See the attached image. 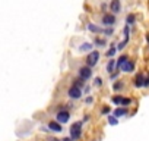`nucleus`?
Returning <instances> with one entry per match:
<instances>
[{
  "label": "nucleus",
  "mask_w": 149,
  "mask_h": 141,
  "mask_svg": "<svg viewBox=\"0 0 149 141\" xmlns=\"http://www.w3.org/2000/svg\"><path fill=\"white\" fill-rule=\"evenodd\" d=\"M81 134H82V122H74L70 126V138L78 140V138H81Z\"/></svg>",
  "instance_id": "f257e3e1"
},
{
  "label": "nucleus",
  "mask_w": 149,
  "mask_h": 141,
  "mask_svg": "<svg viewBox=\"0 0 149 141\" xmlns=\"http://www.w3.org/2000/svg\"><path fill=\"white\" fill-rule=\"evenodd\" d=\"M98 59H100V53H98L97 50L91 51V53H89V56L86 57V63H88V66H89V68L95 66V65L98 63Z\"/></svg>",
  "instance_id": "f03ea898"
},
{
  "label": "nucleus",
  "mask_w": 149,
  "mask_h": 141,
  "mask_svg": "<svg viewBox=\"0 0 149 141\" xmlns=\"http://www.w3.org/2000/svg\"><path fill=\"white\" fill-rule=\"evenodd\" d=\"M79 75H81L82 80H89L92 77V70H91L89 66H84V68L79 69Z\"/></svg>",
  "instance_id": "7ed1b4c3"
},
{
  "label": "nucleus",
  "mask_w": 149,
  "mask_h": 141,
  "mask_svg": "<svg viewBox=\"0 0 149 141\" xmlns=\"http://www.w3.org/2000/svg\"><path fill=\"white\" fill-rule=\"evenodd\" d=\"M81 94H82V90L79 87H76V85H73V87L69 88V97L70 99H79Z\"/></svg>",
  "instance_id": "20e7f679"
},
{
  "label": "nucleus",
  "mask_w": 149,
  "mask_h": 141,
  "mask_svg": "<svg viewBox=\"0 0 149 141\" xmlns=\"http://www.w3.org/2000/svg\"><path fill=\"white\" fill-rule=\"evenodd\" d=\"M69 112L67 110H60L58 113H57V122L58 123H66L67 121H69Z\"/></svg>",
  "instance_id": "39448f33"
},
{
  "label": "nucleus",
  "mask_w": 149,
  "mask_h": 141,
  "mask_svg": "<svg viewBox=\"0 0 149 141\" xmlns=\"http://www.w3.org/2000/svg\"><path fill=\"white\" fill-rule=\"evenodd\" d=\"M114 22H116V18H114V15H104V18H102V24H104V25H107V27H111Z\"/></svg>",
  "instance_id": "423d86ee"
},
{
  "label": "nucleus",
  "mask_w": 149,
  "mask_h": 141,
  "mask_svg": "<svg viewBox=\"0 0 149 141\" xmlns=\"http://www.w3.org/2000/svg\"><path fill=\"white\" fill-rule=\"evenodd\" d=\"M111 11L114 13H118L121 11V5H120V0H113V3H111Z\"/></svg>",
  "instance_id": "0eeeda50"
},
{
  "label": "nucleus",
  "mask_w": 149,
  "mask_h": 141,
  "mask_svg": "<svg viewBox=\"0 0 149 141\" xmlns=\"http://www.w3.org/2000/svg\"><path fill=\"white\" fill-rule=\"evenodd\" d=\"M48 128H50L51 131H54V132H61V129H63L58 122H50V123H48Z\"/></svg>",
  "instance_id": "6e6552de"
},
{
  "label": "nucleus",
  "mask_w": 149,
  "mask_h": 141,
  "mask_svg": "<svg viewBox=\"0 0 149 141\" xmlns=\"http://www.w3.org/2000/svg\"><path fill=\"white\" fill-rule=\"evenodd\" d=\"M121 69L124 70V72H132V70L134 69V63H133L132 60H127V62H126V65H124Z\"/></svg>",
  "instance_id": "1a4fd4ad"
},
{
  "label": "nucleus",
  "mask_w": 149,
  "mask_h": 141,
  "mask_svg": "<svg viewBox=\"0 0 149 141\" xmlns=\"http://www.w3.org/2000/svg\"><path fill=\"white\" fill-rule=\"evenodd\" d=\"M136 87H145V78H143V75L142 74H139L137 77H136V84H134Z\"/></svg>",
  "instance_id": "9d476101"
},
{
  "label": "nucleus",
  "mask_w": 149,
  "mask_h": 141,
  "mask_svg": "<svg viewBox=\"0 0 149 141\" xmlns=\"http://www.w3.org/2000/svg\"><path fill=\"white\" fill-rule=\"evenodd\" d=\"M126 113H127V109H126V107H118V109L114 110V116H116V118H120V116H123V115H126Z\"/></svg>",
  "instance_id": "9b49d317"
},
{
  "label": "nucleus",
  "mask_w": 149,
  "mask_h": 141,
  "mask_svg": "<svg viewBox=\"0 0 149 141\" xmlns=\"http://www.w3.org/2000/svg\"><path fill=\"white\" fill-rule=\"evenodd\" d=\"M129 59L126 57V56H121V57H118V60H117V69L118 68H123L124 65H126V62H127Z\"/></svg>",
  "instance_id": "f8f14e48"
},
{
  "label": "nucleus",
  "mask_w": 149,
  "mask_h": 141,
  "mask_svg": "<svg viewBox=\"0 0 149 141\" xmlns=\"http://www.w3.org/2000/svg\"><path fill=\"white\" fill-rule=\"evenodd\" d=\"M117 66V63H116V60L114 59H111L110 62H108V65H107V70H108V72H113V70H114V68Z\"/></svg>",
  "instance_id": "ddd939ff"
},
{
  "label": "nucleus",
  "mask_w": 149,
  "mask_h": 141,
  "mask_svg": "<svg viewBox=\"0 0 149 141\" xmlns=\"http://www.w3.org/2000/svg\"><path fill=\"white\" fill-rule=\"evenodd\" d=\"M91 49H92V44L91 43H84L81 46V51H89Z\"/></svg>",
  "instance_id": "4468645a"
},
{
  "label": "nucleus",
  "mask_w": 149,
  "mask_h": 141,
  "mask_svg": "<svg viewBox=\"0 0 149 141\" xmlns=\"http://www.w3.org/2000/svg\"><path fill=\"white\" fill-rule=\"evenodd\" d=\"M88 30L92 31V32H101V28L97 27V25H92V24H88Z\"/></svg>",
  "instance_id": "2eb2a0df"
},
{
  "label": "nucleus",
  "mask_w": 149,
  "mask_h": 141,
  "mask_svg": "<svg viewBox=\"0 0 149 141\" xmlns=\"http://www.w3.org/2000/svg\"><path fill=\"white\" fill-rule=\"evenodd\" d=\"M113 103L114 104H123V97L121 96H114L113 97Z\"/></svg>",
  "instance_id": "dca6fc26"
},
{
  "label": "nucleus",
  "mask_w": 149,
  "mask_h": 141,
  "mask_svg": "<svg viewBox=\"0 0 149 141\" xmlns=\"http://www.w3.org/2000/svg\"><path fill=\"white\" fill-rule=\"evenodd\" d=\"M108 123H110V125H117L118 121H117V118L113 115V116H108Z\"/></svg>",
  "instance_id": "f3484780"
},
{
  "label": "nucleus",
  "mask_w": 149,
  "mask_h": 141,
  "mask_svg": "<svg viewBox=\"0 0 149 141\" xmlns=\"http://www.w3.org/2000/svg\"><path fill=\"white\" fill-rule=\"evenodd\" d=\"M126 22H127V25H132V24H134V15H127V18H126Z\"/></svg>",
  "instance_id": "a211bd4d"
},
{
  "label": "nucleus",
  "mask_w": 149,
  "mask_h": 141,
  "mask_svg": "<svg viewBox=\"0 0 149 141\" xmlns=\"http://www.w3.org/2000/svg\"><path fill=\"white\" fill-rule=\"evenodd\" d=\"M84 81H85V80H82V78H81V80H78V81H74V85L81 88V87H84V85H85V82H84Z\"/></svg>",
  "instance_id": "6ab92c4d"
},
{
  "label": "nucleus",
  "mask_w": 149,
  "mask_h": 141,
  "mask_svg": "<svg viewBox=\"0 0 149 141\" xmlns=\"http://www.w3.org/2000/svg\"><path fill=\"white\" fill-rule=\"evenodd\" d=\"M116 50H117V47H114V44L111 46V49L108 50V56H113L114 53H116Z\"/></svg>",
  "instance_id": "aec40b11"
},
{
  "label": "nucleus",
  "mask_w": 149,
  "mask_h": 141,
  "mask_svg": "<svg viewBox=\"0 0 149 141\" xmlns=\"http://www.w3.org/2000/svg\"><path fill=\"white\" fill-rule=\"evenodd\" d=\"M94 82H95V85H97V87H101V85H102V80H101V78H95V80H94Z\"/></svg>",
  "instance_id": "412c9836"
},
{
  "label": "nucleus",
  "mask_w": 149,
  "mask_h": 141,
  "mask_svg": "<svg viewBox=\"0 0 149 141\" xmlns=\"http://www.w3.org/2000/svg\"><path fill=\"white\" fill-rule=\"evenodd\" d=\"M121 87H123L121 82H116V84H114V90H121Z\"/></svg>",
  "instance_id": "4be33fe9"
},
{
  "label": "nucleus",
  "mask_w": 149,
  "mask_h": 141,
  "mask_svg": "<svg viewBox=\"0 0 149 141\" xmlns=\"http://www.w3.org/2000/svg\"><path fill=\"white\" fill-rule=\"evenodd\" d=\"M130 99H123V106H127V104H130Z\"/></svg>",
  "instance_id": "5701e85b"
},
{
  "label": "nucleus",
  "mask_w": 149,
  "mask_h": 141,
  "mask_svg": "<svg viewBox=\"0 0 149 141\" xmlns=\"http://www.w3.org/2000/svg\"><path fill=\"white\" fill-rule=\"evenodd\" d=\"M104 32H105V35H111V34H113V30L110 28V30H105Z\"/></svg>",
  "instance_id": "b1692460"
},
{
  "label": "nucleus",
  "mask_w": 149,
  "mask_h": 141,
  "mask_svg": "<svg viewBox=\"0 0 149 141\" xmlns=\"http://www.w3.org/2000/svg\"><path fill=\"white\" fill-rule=\"evenodd\" d=\"M117 77H118V70H117V72H116V74H111V80H116Z\"/></svg>",
  "instance_id": "393cba45"
},
{
  "label": "nucleus",
  "mask_w": 149,
  "mask_h": 141,
  "mask_svg": "<svg viewBox=\"0 0 149 141\" xmlns=\"http://www.w3.org/2000/svg\"><path fill=\"white\" fill-rule=\"evenodd\" d=\"M97 44H100V46H104V44H105V41H104V40H97Z\"/></svg>",
  "instance_id": "a878e982"
},
{
  "label": "nucleus",
  "mask_w": 149,
  "mask_h": 141,
  "mask_svg": "<svg viewBox=\"0 0 149 141\" xmlns=\"http://www.w3.org/2000/svg\"><path fill=\"white\" fill-rule=\"evenodd\" d=\"M145 87H149V75H148L146 80H145Z\"/></svg>",
  "instance_id": "bb28decb"
},
{
  "label": "nucleus",
  "mask_w": 149,
  "mask_h": 141,
  "mask_svg": "<svg viewBox=\"0 0 149 141\" xmlns=\"http://www.w3.org/2000/svg\"><path fill=\"white\" fill-rule=\"evenodd\" d=\"M85 102H86V103L89 104V103H92V102H94V99H92V97H88V99H86Z\"/></svg>",
  "instance_id": "cd10ccee"
},
{
  "label": "nucleus",
  "mask_w": 149,
  "mask_h": 141,
  "mask_svg": "<svg viewBox=\"0 0 149 141\" xmlns=\"http://www.w3.org/2000/svg\"><path fill=\"white\" fill-rule=\"evenodd\" d=\"M102 113H110V107H104L102 109Z\"/></svg>",
  "instance_id": "c85d7f7f"
},
{
  "label": "nucleus",
  "mask_w": 149,
  "mask_h": 141,
  "mask_svg": "<svg viewBox=\"0 0 149 141\" xmlns=\"http://www.w3.org/2000/svg\"><path fill=\"white\" fill-rule=\"evenodd\" d=\"M61 141H72V138H64V140H61Z\"/></svg>",
  "instance_id": "c756f323"
},
{
  "label": "nucleus",
  "mask_w": 149,
  "mask_h": 141,
  "mask_svg": "<svg viewBox=\"0 0 149 141\" xmlns=\"http://www.w3.org/2000/svg\"><path fill=\"white\" fill-rule=\"evenodd\" d=\"M146 40H148V43H149V34H148V35H146Z\"/></svg>",
  "instance_id": "7c9ffc66"
},
{
  "label": "nucleus",
  "mask_w": 149,
  "mask_h": 141,
  "mask_svg": "<svg viewBox=\"0 0 149 141\" xmlns=\"http://www.w3.org/2000/svg\"><path fill=\"white\" fill-rule=\"evenodd\" d=\"M51 141H58V140H57V138H53V140H51Z\"/></svg>",
  "instance_id": "2f4dec72"
}]
</instances>
